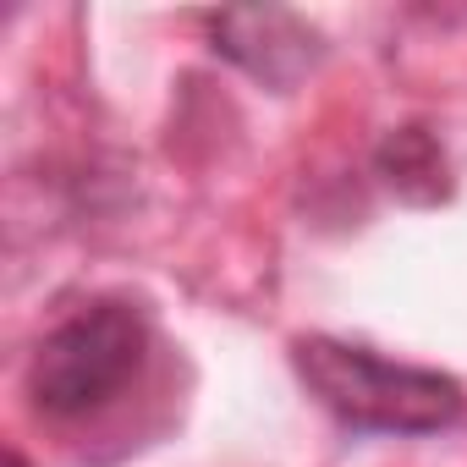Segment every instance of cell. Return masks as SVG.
I'll return each instance as SVG.
<instances>
[{"instance_id": "6da1fadb", "label": "cell", "mask_w": 467, "mask_h": 467, "mask_svg": "<svg viewBox=\"0 0 467 467\" xmlns=\"http://www.w3.org/2000/svg\"><path fill=\"white\" fill-rule=\"evenodd\" d=\"M292 363H297L303 385L352 429L434 434V429L456 423L462 407H467L462 379H451L440 368L379 358V352L336 341V336H297L292 341Z\"/></svg>"}, {"instance_id": "7a4b0ae2", "label": "cell", "mask_w": 467, "mask_h": 467, "mask_svg": "<svg viewBox=\"0 0 467 467\" xmlns=\"http://www.w3.org/2000/svg\"><path fill=\"white\" fill-rule=\"evenodd\" d=\"M143 352H149V325L138 308L88 303L39 341L28 363V396L50 418H83L138 379Z\"/></svg>"}, {"instance_id": "3957f363", "label": "cell", "mask_w": 467, "mask_h": 467, "mask_svg": "<svg viewBox=\"0 0 467 467\" xmlns=\"http://www.w3.org/2000/svg\"><path fill=\"white\" fill-rule=\"evenodd\" d=\"M214 50L225 61H237L243 72H254L270 88H292L303 72H314L319 61V34L275 6H243V12H214L209 17Z\"/></svg>"}, {"instance_id": "277c9868", "label": "cell", "mask_w": 467, "mask_h": 467, "mask_svg": "<svg viewBox=\"0 0 467 467\" xmlns=\"http://www.w3.org/2000/svg\"><path fill=\"white\" fill-rule=\"evenodd\" d=\"M379 176L412 203H434L451 187L445 182V154H440V143L423 127H401V132H390L379 143Z\"/></svg>"}, {"instance_id": "5b68a950", "label": "cell", "mask_w": 467, "mask_h": 467, "mask_svg": "<svg viewBox=\"0 0 467 467\" xmlns=\"http://www.w3.org/2000/svg\"><path fill=\"white\" fill-rule=\"evenodd\" d=\"M6 467H28V462H23V456H17V451H12V456H6Z\"/></svg>"}]
</instances>
